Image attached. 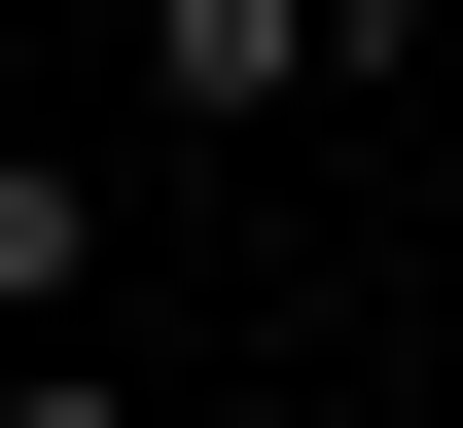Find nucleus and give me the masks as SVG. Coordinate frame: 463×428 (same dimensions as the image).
<instances>
[{"mask_svg":"<svg viewBox=\"0 0 463 428\" xmlns=\"http://www.w3.org/2000/svg\"><path fill=\"white\" fill-rule=\"evenodd\" d=\"M428 0H143V108H356Z\"/></svg>","mask_w":463,"mask_h":428,"instance_id":"nucleus-1","label":"nucleus"},{"mask_svg":"<svg viewBox=\"0 0 463 428\" xmlns=\"http://www.w3.org/2000/svg\"><path fill=\"white\" fill-rule=\"evenodd\" d=\"M71 286H108V179H71V143L0 108V357H71Z\"/></svg>","mask_w":463,"mask_h":428,"instance_id":"nucleus-2","label":"nucleus"},{"mask_svg":"<svg viewBox=\"0 0 463 428\" xmlns=\"http://www.w3.org/2000/svg\"><path fill=\"white\" fill-rule=\"evenodd\" d=\"M0 428H143V357H108V321H71V357H0Z\"/></svg>","mask_w":463,"mask_h":428,"instance_id":"nucleus-3","label":"nucleus"},{"mask_svg":"<svg viewBox=\"0 0 463 428\" xmlns=\"http://www.w3.org/2000/svg\"><path fill=\"white\" fill-rule=\"evenodd\" d=\"M0 36H36V0H0Z\"/></svg>","mask_w":463,"mask_h":428,"instance_id":"nucleus-4","label":"nucleus"}]
</instances>
